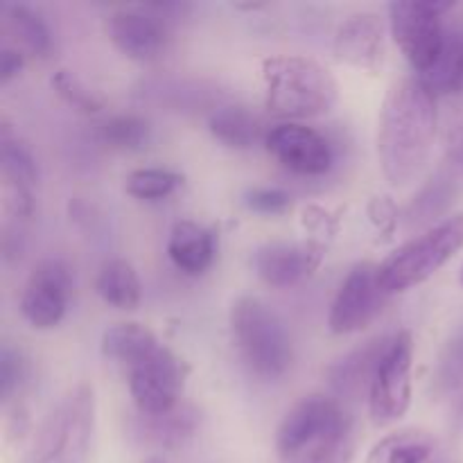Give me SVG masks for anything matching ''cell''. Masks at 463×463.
<instances>
[{
  "label": "cell",
  "mask_w": 463,
  "mask_h": 463,
  "mask_svg": "<svg viewBox=\"0 0 463 463\" xmlns=\"http://www.w3.org/2000/svg\"><path fill=\"white\" fill-rule=\"evenodd\" d=\"M434 441L423 430H401L380 439L366 463H425L432 457Z\"/></svg>",
  "instance_id": "25"
},
{
  "label": "cell",
  "mask_w": 463,
  "mask_h": 463,
  "mask_svg": "<svg viewBox=\"0 0 463 463\" xmlns=\"http://www.w3.org/2000/svg\"><path fill=\"white\" fill-rule=\"evenodd\" d=\"M455 3L437 0H396L387 5L389 32L420 77L437 66L446 41V14Z\"/></svg>",
  "instance_id": "6"
},
{
  "label": "cell",
  "mask_w": 463,
  "mask_h": 463,
  "mask_svg": "<svg viewBox=\"0 0 463 463\" xmlns=\"http://www.w3.org/2000/svg\"><path fill=\"white\" fill-rule=\"evenodd\" d=\"M98 138L104 145L122 152H140L152 140V127L143 116L136 113H118L98 125Z\"/></svg>",
  "instance_id": "26"
},
{
  "label": "cell",
  "mask_w": 463,
  "mask_h": 463,
  "mask_svg": "<svg viewBox=\"0 0 463 463\" xmlns=\"http://www.w3.org/2000/svg\"><path fill=\"white\" fill-rule=\"evenodd\" d=\"M439 134L437 93L423 77H402L384 95L378 120V161L393 188L423 175Z\"/></svg>",
  "instance_id": "1"
},
{
  "label": "cell",
  "mask_w": 463,
  "mask_h": 463,
  "mask_svg": "<svg viewBox=\"0 0 463 463\" xmlns=\"http://www.w3.org/2000/svg\"><path fill=\"white\" fill-rule=\"evenodd\" d=\"M253 269L269 288H292L310 279L324 262V249L315 242H267L253 251Z\"/></svg>",
  "instance_id": "15"
},
{
  "label": "cell",
  "mask_w": 463,
  "mask_h": 463,
  "mask_svg": "<svg viewBox=\"0 0 463 463\" xmlns=\"http://www.w3.org/2000/svg\"><path fill=\"white\" fill-rule=\"evenodd\" d=\"M156 344L161 342H158V337L147 326L136 324V321H125V324H116L104 330L102 355L127 369L136 360H140L145 353L152 351Z\"/></svg>",
  "instance_id": "22"
},
{
  "label": "cell",
  "mask_w": 463,
  "mask_h": 463,
  "mask_svg": "<svg viewBox=\"0 0 463 463\" xmlns=\"http://www.w3.org/2000/svg\"><path fill=\"white\" fill-rule=\"evenodd\" d=\"M23 66H25V57H23L21 50L5 45L0 50V84L7 86L14 77L21 75Z\"/></svg>",
  "instance_id": "35"
},
{
  "label": "cell",
  "mask_w": 463,
  "mask_h": 463,
  "mask_svg": "<svg viewBox=\"0 0 463 463\" xmlns=\"http://www.w3.org/2000/svg\"><path fill=\"white\" fill-rule=\"evenodd\" d=\"M107 34L125 57L140 63L158 61L172 41L170 23L154 14L147 5L113 12L107 21Z\"/></svg>",
  "instance_id": "12"
},
{
  "label": "cell",
  "mask_w": 463,
  "mask_h": 463,
  "mask_svg": "<svg viewBox=\"0 0 463 463\" xmlns=\"http://www.w3.org/2000/svg\"><path fill=\"white\" fill-rule=\"evenodd\" d=\"M389 339L392 337L371 339V342L362 344L360 348L351 351L330 366L328 383L339 402L355 401L362 393L369 392L375 369H378L380 360H383V353L387 348Z\"/></svg>",
  "instance_id": "18"
},
{
  "label": "cell",
  "mask_w": 463,
  "mask_h": 463,
  "mask_svg": "<svg viewBox=\"0 0 463 463\" xmlns=\"http://www.w3.org/2000/svg\"><path fill=\"white\" fill-rule=\"evenodd\" d=\"M463 249V213L448 217L398 247L378 265V283L387 297L402 294L432 279Z\"/></svg>",
  "instance_id": "5"
},
{
  "label": "cell",
  "mask_w": 463,
  "mask_h": 463,
  "mask_svg": "<svg viewBox=\"0 0 463 463\" xmlns=\"http://www.w3.org/2000/svg\"><path fill=\"white\" fill-rule=\"evenodd\" d=\"M184 176L176 175L172 170H163V167H140L127 175L125 190L134 199L140 202H156V199H165L175 193L181 185Z\"/></svg>",
  "instance_id": "27"
},
{
  "label": "cell",
  "mask_w": 463,
  "mask_h": 463,
  "mask_svg": "<svg viewBox=\"0 0 463 463\" xmlns=\"http://www.w3.org/2000/svg\"><path fill=\"white\" fill-rule=\"evenodd\" d=\"M333 54L355 71L375 75L387 63V23L375 12L351 14L335 32Z\"/></svg>",
  "instance_id": "13"
},
{
  "label": "cell",
  "mask_w": 463,
  "mask_h": 463,
  "mask_svg": "<svg viewBox=\"0 0 463 463\" xmlns=\"http://www.w3.org/2000/svg\"><path fill=\"white\" fill-rule=\"evenodd\" d=\"M95 289L107 306L118 307V310H136L143 301V283L138 279V271L122 258L104 262L95 280Z\"/></svg>",
  "instance_id": "21"
},
{
  "label": "cell",
  "mask_w": 463,
  "mask_h": 463,
  "mask_svg": "<svg viewBox=\"0 0 463 463\" xmlns=\"http://www.w3.org/2000/svg\"><path fill=\"white\" fill-rule=\"evenodd\" d=\"M244 203L262 215H280L292 206V197L280 188H253L244 194Z\"/></svg>",
  "instance_id": "34"
},
{
  "label": "cell",
  "mask_w": 463,
  "mask_h": 463,
  "mask_svg": "<svg viewBox=\"0 0 463 463\" xmlns=\"http://www.w3.org/2000/svg\"><path fill=\"white\" fill-rule=\"evenodd\" d=\"M145 463H165V461H163L161 457H149V459L145 461Z\"/></svg>",
  "instance_id": "37"
},
{
  "label": "cell",
  "mask_w": 463,
  "mask_h": 463,
  "mask_svg": "<svg viewBox=\"0 0 463 463\" xmlns=\"http://www.w3.org/2000/svg\"><path fill=\"white\" fill-rule=\"evenodd\" d=\"M262 104L285 120H306L333 111L339 84L333 72L303 54H274L262 61Z\"/></svg>",
  "instance_id": "2"
},
{
  "label": "cell",
  "mask_w": 463,
  "mask_h": 463,
  "mask_svg": "<svg viewBox=\"0 0 463 463\" xmlns=\"http://www.w3.org/2000/svg\"><path fill=\"white\" fill-rule=\"evenodd\" d=\"M369 211L375 224H378L384 233H392L393 226H396V208L389 202V197H375L373 202H371Z\"/></svg>",
  "instance_id": "36"
},
{
  "label": "cell",
  "mask_w": 463,
  "mask_h": 463,
  "mask_svg": "<svg viewBox=\"0 0 463 463\" xmlns=\"http://www.w3.org/2000/svg\"><path fill=\"white\" fill-rule=\"evenodd\" d=\"M461 283H463V269H461Z\"/></svg>",
  "instance_id": "38"
},
{
  "label": "cell",
  "mask_w": 463,
  "mask_h": 463,
  "mask_svg": "<svg viewBox=\"0 0 463 463\" xmlns=\"http://www.w3.org/2000/svg\"><path fill=\"white\" fill-rule=\"evenodd\" d=\"M167 256L184 274L202 276L215 258V238L206 226L193 220H181L170 231Z\"/></svg>",
  "instance_id": "19"
},
{
  "label": "cell",
  "mask_w": 463,
  "mask_h": 463,
  "mask_svg": "<svg viewBox=\"0 0 463 463\" xmlns=\"http://www.w3.org/2000/svg\"><path fill=\"white\" fill-rule=\"evenodd\" d=\"M50 84H52L54 93L72 107L75 111L86 113V116H93V113L102 111V99L84 84L77 75H72L71 71H57L52 77H50Z\"/></svg>",
  "instance_id": "28"
},
{
  "label": "cell",
  "mask_w": 463,
  "mask_h": 463,
  "mask_svg": "<svg viewBox=\"0 0 463 463\" xmlns=\"http://www.w3.org/2000/svg\"><path fill=\"white\" fill-rule=\"evenodd\" d=\"M231 335L240 357L253 375L279 380L294 360L292 337L283 319L258 297H240L229 315Z\"/></svg>",
  "instance_id": "4"
},
{
  "label": "cell",
  "mask_w": 463,
  "mask_h": 463,
  "mask_svg": "<svg viewBox=\"0 0 463 463\" xmlns=\"http://www.w3.org/2000/svg\"><path fill=\"white\" fill-rule=\"evenodd\" d=\"M355 455V439H353V428L346 432L330 437L317 446L307 448L298 457L288 463H351Z\"/></svg>",
  "instance_id": "29"
},
{
  "label": "cell",
  "mask_w": 463,
  "mask_h": 463,
  "mask_svg": "<svg viewBox=\"0 0 463 463\" xmlns=\"http://www.w3.org/2000/svg\"><path fill=\"white\" fill-rule=\"evenodd\" d=\"M351 419L335 396L312 393L301 398L280 420L276 432V450L285 463L292 461L307 448L351 430Z\"/></svg>",
  "instance_id": "9"
},
{
  "label": "cell",
  "mask_w": 463,
  "mask_h": 463,
  "mask_svg": "<svg viewBox=\"0 0 463 463\" xmlns=\"http://www.w3.org/2000/svg\"><path fill=\"white\" fill-rule=\"evenodd\" d=\"M267 152L288 170L303 176H321L333 167V147L317 129L298 122H280L265 138Z\"/></svg>",
  "instance_id": "14"
},
{
  "label": "cell",
  "mask_w": 463,
  "mask_h": 463,
  "mask_svg": "<svg viewBox=\"0 0 463 463\" xmlns=\"http://www.w3.org/2000/svg\"><path fill=\"white\" fill-rule=\"evenodd\" d=\"M387 294L380 289L378 265L360 262L348 271L328 315V328L335 335H353L364 330L383 312Z\"/></svg>",
  "instance_id": "11"
},
{
  "label": "cell",
  "mask_w": 463,
  "mask_h": 463,
  "mask_svg": "<svg viewBox=\"0 0 463 463\" xmlns=\"http://www.w3.org/2000/svg\"><path fill=\"white\" fill-rule=\"evenodd\" d=\"M72 292V276L66 262L45 258L25 280L21 294V315L32 328L50 330L66 317Z\"/></svg>",
  "instance_id": "10"
},
{
  "label": "cell",
  "mask_w": 463,
  "mask_h": 463,
  "mask_svg": "<svg viewBox=\"0 0 463 463\" xmlns=\"http://www.w3.org/2000/svg\"><path fill=\"white\" fill-rule=\"evenodd\" d=\"M0 12H3L5 25L23 50L34 57H48L50 48H52V34L39 12L23 3H3Z\"/></svg>",
  "instance_id": "23"
},
{
  "label": "cell",
  "mask_w": 463,
  "mask_h": 463,
  "mask_svg": "<svg viewBox=\"0 0 463 463\" xmlns=\"http://www.w3.org/2000/svg\"><path fill=\"white\" fill-rule=\"evenodd\" d=\"M184 360L165 344H156L140 360L127 366L129 392L138 414L158 416L176 410L181 405V393L185 387Z\"/></svg>",
  "instance_id": "7"
},
{
  "label": "cell",
  "mask_w": 463,
  "mask_h": 463,
  "mask_svg": "<svg viewBox=\"0 0 463 463\" xmlns=\"http://www.w3.org/2000/svg\"><path fill=\"white\" fill-rule=\"evenodd\" d=\"M450 176H439L432 184L425 185L420 197H416V202L411 203L410 217L411 220H430V217H437L439 213L446 208V203L450 202L452 188H450Z\"/></svg>",
  "instance_id": "30"
},
{
  "label": "cell",
  "mask_w": 463,
  "mask_h": 463,
  "mask_svg": "<svg viewBox=\"0 0 463 463\" xmlns=\"http://www.w3.org/2000/svg\"><path fill=\"white\" fill-rule=\"evenodd\" d=\"M414 339L410 330L392 335L369 389V416L375 428L398 423L411 405Z\"/></svg>",
  "instance_id": "8"
},
{
  "label": "cell",
  "mask_w": 463,
  "mask_h": 463,
  "mask_svg": "<svg viewBox=\"0 0 463 463\" xmlns=\"http://www.w3.org/2000/svg\"><path fill=\"white\" fill-rule=\"evenodd\" d=\"M27 378V362L9 344L0 351V401L9 402Z\"/></svg>",
  "instance_id": "31"
},
{
  "label": "cell",
  "mask_w": 463,
  "mask_h": 463,
  "mask_svg": "<svg viewBox=\"0 0 463 463\" xmlns=\"http://www.w3.org/2000/svg\"><path fill=\"white\" fill-rule=\"evenodd\" d=\"M199 420V411L193 405H179L158 416L136 414L129 420V439L147 450H176L194 437Z\"/></svg>",
  "instance_id": "17"
},
{
  "label": "cell",
  "mask_w": 463,
  "mask_h": 463,
  "mask_svg": "<svg viewBox=\"0 0 463 463\" xmlns=\"http://www.w3.org/2000/svg\"><path fill=\"white\" fill-rule=\"evenodd\" d=\"M0 170L7 190V206L16 217H30L39 170L27 145L5 118L0 122Z\"/></svg>",
  "instance_id": "16"
},
{
  "label": "cell",
  "mask_w": 463,
  "mask_h": 463,
  "mask_svg": "<svg viewBox=\"0 0 463 463\" xmlns=\"http://www.w3.org/2000/svg\"><path fill=\"white\" fill-rule=\"evenodd\" d=\"M147 93H152V95H156V98H161V102H167V104H172V107H176V109H188L190 104V98L193 99H199V102H202V98L203 99H208V102H211V98L215 93H213V89L211 90H203V89H199L197 84H193L188 89V86H185V81H179V80H175V81H163L161 86H152V89H147ZM202 104H206V102H202Z\"/></svg>",
  "instance_id": "33"
},
{
  "label": "cell",
  "mask_w": 463,
  "mask_h": 463,
  "mask_svg": "<svg viewBox=\"0 0 463 463\" xmlns=\"http://www.w3.org/2000/svg\"><path fill=\"white\" fill-rule=\"evenodd\" d=\"M423 80L437 95L463 93V18L455 25L446 27L441 57Z\"/></svg>",
  "instance_id": "24"
},
{
  "label": "cell",
  "mask_w": 463,
  "mask_h": 463,
  "mask_svg": "<svg viewBox=\"0 0 463 463\" xmlns=\"http://www.w3.org/2000/svg\"><path fill=\"white\" fill-rule=\"evenodd\" d=\"M93 432L95 392L89 383H80L41 420L23 463H86Z\"/></svg>",
  "instance_id": "3"
},
{
  "label": "cell",
  "mask_w": 463,
  "mask_h": 463,
  "mask_svg": "<svg viewBox=\"0 0 463 463\" xmlns=\"http://www.w3.org/2000/svg\"><path fill=\"white\" fill-rule=\"evenodd\" d=\"M208 129L220 143L233 149H251L265 143L269 129L258 113L240 104H222L208 113Z\"/></svg>",
  "instance_id": "20"
},
{
  "label": "cell",
  "mask_w": 463,
  "mask_h": 463,
  "mask_svg": "<svg viewBox=\"0 0 463 463\" xmlns=\"http://www.w3.org/2000/svg\"><path fill=\"white\" fill-rule=\"evenodd\" d=\"M463 384V330L443 351L437 369V387L441 392H455Z\"/></svg>",
  "instance_id": "32"
}]
</instances>
